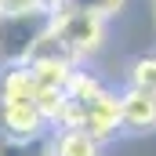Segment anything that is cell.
Segmentation results:
<instances>
[{"instance_id":"cell-6","label":"cell","mask_w":156,"mask_h":156,"mask_svg":"<svg viewBox=\"0 0 156 156\" xmlns=\"http://www.w3.org/2000/svg\"><path fill=\"white\" fill-rule=\"evenodd\" d=\"M123 4H127V0H58L55 11H91V15L109 18V15H116Z\"/></svg>"},{"instance_id":"cell-7","label":"cell","mask_w":156,"mask_h":156,"mask_svg":"<svg viewBox=\"0 0 156 156\" xmlns=\"http://www.w3.org/2000/svg\"><path fill=\"white\" fill-rule=\"evenodd\" d=\"M131 87H142V91L156 94V55L134 62V69H131Z\"/></svg>"},{"instance_id":"cell-3","label":"cell","mask_w":156,"mask_h":156,"mask_svg":"<svg viewBox=\"0 0 156 156\" xmlns=\"http://www.w3.org/2000/svg\"><path fill=\"white\" fill-rule=\"evenodd\" d=\"M55 33L69 44V51L76 58H83V55H94L102 47L105 18L91 15V11H55Z\"/></svg>"},{"instance_id":"cell-4","label":"cell","mask_w":156,"mask_h":156,"mask_svg":"<svg viewBox=\"0 0 156 156\" xmlns=\"http://www.w3.org/2000/svg\"><path fill=\"white\" fill-rule=\"evenodd\" d=\"M120 105H123V127H131V131H153L156 127V94L131 87L120 94Z\"/></svg>"},{"instance_id":"cell-9","label":"cell","mask_w":156,"mask_h":156,"mask_svg":"<svg viewBox=\"0 0 156 156\" xmlns=\"http://www.w3.org/2000/svg\"><path fill=\"white\" fill-rule=\"evenodd\" d=\"M33 7H55L51 0H0V15H15V11H33Z\"/></svg>"},{"instance_id":"cell-10","label":"cell","mask_w":156,"mask_h":156,"mask_svg":"<svg viewBox=\"0 0 156 156\" xmlns=\"http://www.w3.org/2000/svg\"><path fill=\"white\" fill-rule=\"evenodd\" d=\"M51 4H58V0H51Z\"/></svg>"},{"instance_id":"cell-2","label":"cell","mask_w":156,"mask_h":156,"mask_svg":"<svg viewBox=\"0 0 156 156\" xmlns=\"http://www.w3.org/2000/svg\"><path fill=\"white\" fill-rule=\"evenodd\" d=\"M51 29H55V7H33V11L0 15V62L4 66L29 62L37 44Z\"/></svg>"},{"instance_id":"cell-5","label":"cell","mask_w":156,"mask_h":156,"mask_svg":"<svg viewBox=\"0 0 156 156\" xmlns=\"http://www.w3.org/2000/svg\"><path fill=\"white\" fill-rule=\"evenodd\" d=\"M98 149H102V142L80 127H66L55 142V156H98Z\"/></svg>"},{"instance_id":"cell-8","label":"cell","mask_w":156,"mask_h":156,"mask_svg":"<svg viewBox=\"0 0 156 156\" xmlns=\"http://www.w3.org/2000/svg\"><path fill=\"white\" fill-rule=\"evenodd\" d=\"M4 156H55V145H44V142H7Z\"/></svg>"},{"instance_id":"cell-1","label":"cell","mask_w":156,"mask_h":156,"mask_svg":"<svg viewBox=\"0 0 156 156\" xmlns=\"http://www.w3.org/2000/svg\"><path fill=\"white\" fill-rule=\"evenodd\" d=\"M58 123L62 127H80V131L94 134L98 142H109L123 127V105L94 76L76 73L66 87V105L58 113Z\"/></svg>"}]
</instances>
